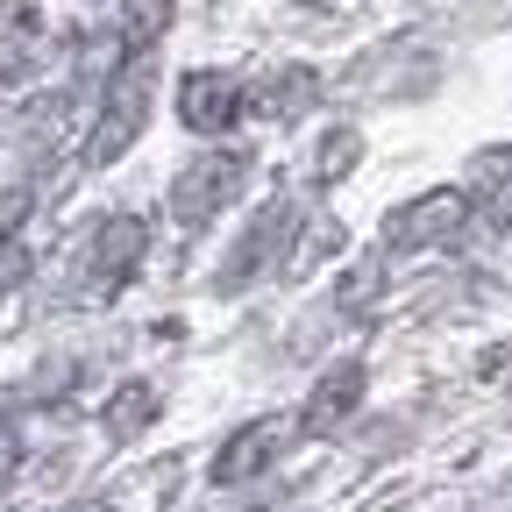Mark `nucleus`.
I'll use <instances>...</instances> for the list:
<instances>
[{
    "instance_id": "obj_1",
    "label": "nucleus",
    "mask_w": 512,
    "mask_h": 512,
    "mask_svg": "<svg viewBox=\"0 0 512 512\" xmlns=\"http://www.w3.org/2000/svg\"><path fill=\"white\" fill-rule=\"evenodd\" d=\"M242 185H249V150H200L178 178H171V221L185 228V235H200V228H214L235 200H242Z\"/></svg>"
},
{
    "instance_id": "obj_2",
    "label": "nucleus",
    "mask_w": 512,
    "mask_h": 512,
    "mask_svg": "<svg viewBox=\"0 0 512 512\" xmlns=\"http://www.w3.org/2000/svg\"><path fill=\"white\" fill-rule=\"evenodd\" d=\"M171 107H178V128L214 143V136H235V121L249 114V86L235 72H221V64H192L171 86Z\"/></svg>"
},
{
    "instance_id": "obj_3",
    "label": "nucleus",
    "mask_w": 512,
    "mask_h": 512,
    "mask_svg": "<svg viewBox=\"0 0 512 512\" xmlns=\"http://www.w3.org/2000/svg\"><path fill=\"white\" fill-rule=\"evenodd\" d=\"M285 434H292L285 413H256V420H242V427L214 448L207 484H214V491H242V484H256V477H271V463L285 456Z\"/></svg>"
},
{
    "instance_id": "obj_4",
    "label": "nucleus",
    "mask_w": 512,
    "mask_h": 512,
    "mask_svg": "<svg viewBox=\"0 0 512 512\" xmlns=\"http://www.w3.org/2000/svg\"><path fill=\"white\" fill-rule=\"evenodd\" d=\"M143 114H150V64L136 57V64L107 86V100H100V121H93V136H86V164L107 171L128 143L143 136Z\"/></svg>"
},
{
    "instance_id": "obj_5",
    "label": "nucleus",
    "mask_w": 512,
    "mask_h": 512,
    "mask_svg": "<svg viewBox=\"0 0 512 512\" xmlns=\"http://www.w3.org/2000/svg\"><path fill=\"white\" fill-rule=\"evenodd\" d=\"M143 256H150L143 214H114V221H100V235L86 242V285H93V299H114L128 278L143 271Z\"/></svg>"
},
{
    "instance_id": "obj_6",
    "label": "nucleus",
    "mask_w": 512,
    "mask_h": 512,
    "mask_svg": "<svg viewBox=\"0 0 512 512\" xmlns=\"http://www.w3.org/2000/svg\"><path fill=\"white\" fill-rule=\"evenodd\" d=\"M470 221V200L456 185H434L420 192V200H406L392 221H384V235H392V249H441V242H456Z\"/></svg>"
},
{
    "instance_id": "obj_7",
    "label": "nucleus",
    "mask_w": 512,
    "mask_h": 512,
    "mask_svg": "<svg viewBox=\"0 0 512 512\" xmlns=\"http://www.w3.org/2000/svg\"><path fill=\"white\" fill-rule=\"evenodd\" d=\"M356 406H363V363H356V356H342V363L320 370V377H313V392L299 399V434H306V441L342 434Z\"/></svg>"
},
{
    "instance_id": "obj_8",
    "label": "nucleus",
    "mask_w": 512,
    "mask_h": 512,
    "mask_svg": "<svg viewBox=\"0 0 512 512\" xmlns=\"http://www.w3.org/2000/svg\"><path fill=\"white\" fill-rule=\"evenodd\" d=\"M292 221V200H264V207H256V221L242 228V242L221 256V271H214V292H242L256 271H264L271 264V249H278V228Z\"/></svg>"
},
{
    "instance_id": "obj_9",
    "label": "nucleus",
    "mask_w": 512,
    "mask_h": 512,
    "mask_svg": "<svg viewBox=\"0 0 512 512\" xmlns=\"http://www.w3.org/2000/svg\"><path fill=\"white\" fill-rule=\"evenodd\" d=\"M157 384L150 377H121L114 392H107V406H100V427H107V441H143L150 427H157Z\"/></svg>"
},
{
    "instance_id": "obj_10",
    "label": "nucleus",
    "mask_w": 512,
    "mask_h": 512,
    "mask_svg": "<svg viewBox=\"0 0 512 512\" xmlns=\"http://www.w3.org/2000/svg\"><path fill=\"white\" fill-rule=\"evenodd\" d=\"M313 100H320V79L306 72V64H292V72H271L264 86L249 93V107L264 114V121H299V114H313Z\"/></svg>"
},
{
    "instance_id": "obj_11",
    "label": "nucleus",
    "mask_w": 512,
    "mask_h": 512,
    "mask_svg": "<svg viewBox=\"0 0 512 512\" xmlns=\"http://www.w3.org/2000/svg\"><path fill=\"white\" fill-rule=\"evenodd\" d=\"M356 157H363V136L335 121L328 136H320V150H313V178H320V185H342V178L356 171Z\"/></svg>"
},
{
    "instance_id": "obj_12",
    "label": "nucleus",
    "mask_w": 512,
    "mask_h": 512,
    "mask_svg": "<svg viewBox=\"0 0 512 512\" xmlns=\"http://www.w3.org/2000/svg\"><path fill=\"white\" fill-rule=\"evenodd\" d=\"M171 22V0H128V50H150Z\"/></svg>"
},
{
    "instance_id": "obj_13",
    "label": "nucleus",
    "mask_w": 512,
    "mask_h": 512,
    "mask_svg": "<svg viewBox=\"0 0 512 512\" xmlns=\"http://www.w3.org/2000/svg\"><path fill=\"white\" fill-rule=\"evenodd\" d=\"M22 463H29V434H22V420L8 406H0V491L22 477Z\"/></svg>"
},
{
    "instance_id": "obj_14",
    "label": "nucleus",
    "mask_w": 512,
    "mask_h": 512,
    "mask_svg": "<svg viewBox=\"0 0 512 512\" xmlns=\"http://www.w3.org/2000/svg\"><path fill=\"white\" fill-rule=\"evenodd\" d=\"M377 285H384V264H356V278H342V313H370L377 306Z\"/></svg>"
},
{
    "instance_id": "obj_15",
    "label": "nucleus",
    "mask_w": 512,
    "mask_h": 512,
    "mask_svg": "<svg viewBox=\"0 0 512 512\" xmlns=\"http://www.w3.org/2000/svg\"><path fill=\"white\" fill-rule=\"evenodd\" d=\"M22 278H29V256H22V249L8 242V249H0V299H8V292H15Z\"/></svg>"
},
{
    "instance_id": "obj_16",
    "label": "nucleus",
    "mask_w": 512,
    "mask_h": 512,
    "mask_svg": "<svg viewBox=\"0 0 512 512\" xmlns=\"http://www.w3.org/2000/svg\"><path fill=\"white\" fill-rule=\"evenodd\" d=\"M22 214H29V192H8V200H0V249L15 242V228H22Z\"/></svg>"
},
{
    "instance_id": "obj_17",
    "label": "nucleus",
    "mask_w": 512,
    "mask_h": 512,
    "mask_svg": "<svg viewBox=\"0 0 512 512\" xmlns=\"http://www.w3.org/2000/svg\"><path fill=\"white\" fill-rule=\"evenodd\" d=\"M72 512H107V505H100V498H86V505H72Z\"/></svg>"
}]
</instances>
